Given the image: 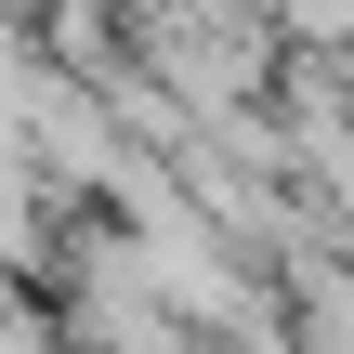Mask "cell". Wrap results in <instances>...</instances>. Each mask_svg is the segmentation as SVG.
Wrapping results in <instances>:
<instances>
[{
  "label": "cell",
  "mask_w": 354,
  "mask_h": 354,
  "mask_svg": "<svg viewBox=\"0 0 354 354\" xmlns=\"http://www.w3.org/2000/svg\"><path fill=\"white\" fill-rule=\"evenodd\" d=\"M0 354H53V342H39V315H26V302H0Z\"/></svg>",
  "instance_id": "obj_1"
}]
</instances>
